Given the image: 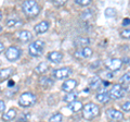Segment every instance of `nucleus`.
Returning <instances> with one entry per match:
<instances>
[{"instance_id":"22","label":"nucleus","mask_w":130,"mask_h":122,"mask_svg":"<svg viewBox=\"0 0 130 122\" xmlns=\"http://www.w3.org/2000/svg\"><path fill=\"white\" fill-rule=\"evenodd\" d=\"M48 70H49V66L47 62H40L35 69V71L39 73V74H43V73H46Z\"/></svg>"},{"instance_id":"36","label":"nucleus","mask_w":130,"mask_h":122,"mask_svg":"<svg viewBox=\"0 0 130 122\" xmlns=\"http://www.w3.org/2000/svg\"><path fill=\"white\" fill-rule=\"evenodd\" d=\"M3 50H5V45H3L1 42H0V54H2Z\"/></svg>"},{"instance_id":"18","label":"nucleus","mask_w":130,"mask_h":122,"mask_svg":"<svg viewBox=\"0 0 130 122\" xmlns=\"http://www.w3.org/2000/svg\"><path fill=\"white\" fill-rule=\"evenodd\" d=\"M101 83H102V80L100 79V76L95 75V76H92L90 79V81H89V86H90V88H92V89H98L101 85Z\"/></svg>"},{"instance_id":"32","label":"nucleus","mask_w":130,"mask_h":122,"mask_svg":"<svg viewBox=\"0 0 130 122\" xmlns=\"http://www.w3.org/2000/svg\"><path fill=\"white\" fill-rule=\"evenodd\" d=\"M121 109L124 111H130V101H126V103L123 104L121 106Z\"/></svg>"},{"instance_id":"20","label":"nucleus","mask_w":130,"mask_h":122,"mask_svg":"<svg viewBox=\"0 0 130 122\" xmlns=\"http://www.w3.org/2000/svg\"><path fill=\"white\" fill-rule=\"evenodd\" d=\"M15 116H16V109L11 108L10 110L5 112V115H2V120L3 121H11L14 119Z\"/></svg>"},{"instance_id":"24","label":"nucleus","mask_w":130,"mask_h":122,"mask_svg":"<svg viewBox=\"0 0 130 122\" xmlns=\"http://www.w3.org/2000/svg\"><path fill=\"white\" fill-rule=\"evenodd\" d=\"M76 98H77V93L71 92V93H67V94L64 96L63 100L66 101V103H68V104H71V103H73V101H76Z\"/></svg>"},{"instance_id":"1","label":"nucleus","mask_w":130,"mask_h":122,"mask_svg":"<svg viewBox=\"0 0 130 122\" xmlns=\"http://www.w3.org/2000/svg\"><path fill=\"white\" fill-rule=\"evenodd\" d=\"M22 9L23 12L26 14L28 18H36L40 12V7L37 1L34 0H27L22 3Z\"/></svg>"},{"instance_id":"37","label":"nucleus","mask_w":130,"mask_h":122,"mask_svg":"<svg viewBox=\"0 0 130 122\" xmlns=\"http://www.w3.org/2000/svg\"><path fill=\"white\" fill-rule=\"evenodd\" d=\"M123 24H124V25H128V24H130V20H128V19H126V20H124V22H123Z\"/></svg>"},{"instance_id":"29","label":"nucleus","mask_w":130,"mask_h":122,"mask_svg":"<svg viewBox=\"0 0 130 122\" xmlns=\"http://www.w3.org/2000/svg\"><path fill=\"white\" fill-rule=\"evenodd\" d=\"M75 3L79 6H89L91 3V0H75Z\"/></svg>"},{"instance_id":"8","label":"nucleus","mask_w":130,"mask_h":122,"mask_svg":"<svg viewBox=\"0 0 130 122\" xmlns=\"http://www.w3.org/2000/svg\"><path fill=\"white\" fill-rule=\"evenodd\" d=\"M72 74V69L71 68H61L58 70L53 71V76L56 80H64L66 79L67 76H70Z\"/></svg>"},{"instance_id":"34","label":"nucleus","mask_w":130,"mask_h":122,"mask_svg":"<svg viewBox=\"0 0 130 122\" xmlns=\"http://www.w3.org/2000/svg\"><path fill=\"white\" fill-rule=\"evenodd\" d=\"M121 62L125 63V64H127V66H129V64H130V58H129V57H124L123 60H121Z\"/></svg>"},{"instance_id":"3","label":"nucleus","mask_w":130,"mask_h":122,"mask_svg":"<svg viewBox=\"0 0 130 122\" xmlns=\"http://www.w3.org/2000/svg\"><path fill=\"white\" fill-rule=\"evenodd\" d=\"M44 47H46V44L43 40L37 39L28 46V52L31 57H39L43 52Z\"/></svg>"},{"instance_id":"9","label":"nucleus","mask_w":130,"mask_h":122,"mask_svg":"<svg viewBox=\"0 0 130 122\" xmlns=\"http://www.w3.org/2000/svg\"><path fill=\"white\" fill-rule=\"evenodd\" d=\"M74 56L78 59H86L92 56V49L89 47H84V48H78L75 52Z\"/></svg>"},{"instance_id":"17","label":"nucleus","mask_w":130,"mask_h":122,"mask_svg":"<svg viewBox=\"0 0 130 122\" xmlns=\"http://www.w3.org/2000/svg\"><path fill=\"white\" fill-rule=\"evenodd\" d=\"M13 73H14V70L12 68L0 69V80H8Z\"/></svg>"},{"instance_id":"25","label":"nucleus","mask_w":130,"mask_h":122,"mask_svg":"<svg viewBox=\"0 0 130 122\" xmlns=\"http://www.w3.org/2000/svg\"><path fill=\"white\" fill-rule=\"evenodd\" d=\"M119 83H120V85L121 84H124V85L130 84V72H126L125 74H123V75L120 76Z\"/></svg>"},{"instance_id":"14","label":"nucleus","mask_w":130,"mask_h":122,"mask_svg":"<svg viewBox=\"0 0 130 122\" xmlns=\"http://www.w3.org/2000/svg\"><path fill=\"white\" fill-rule=\"evenodd\" d=\"M34 30L37 34H42V33H44V32H47L49 30V23L47 21H41L38 24H36Z\"/></svg>"},{"instance_id":"26","label":"nucleus","mask_w":130,"mask_h":122,"mask_svg":"<svg viewBox=\"0 0 130 122\" xmlns=\"http://www.w3.org/2000/svg\"><path fill=\"white\" fill-rule=\"evenodd\" d=\"M62 120H63V116L60 112H56L50 117L49 122H62Z\"/></svg>"},{"instance_id":"42","label":"nucleus","mask_w":130,"mask_h":122,"mask_svg":"<svg viewBox=\"0 0 130 122\" xmlns=\"http://www.w3.org/2000/svg\"><path fill=\"white\" fill-rule=\"evenodd\" d=\"M26 122H29V121H26Z\"/></svg>"},{"instance_id":"13","label":"nucleus","mask_w":130,"mask_h":122,"mask_svg":"<svg viewBox=\"0 0 130 122\" xmlns=\"http://www.w3.org/2000/svg\"><path fill=\"white\" fill-rule=\"evenodd\" d=\"M6 24L8 27H21L23 25V21L20 18H9L6 21Z\"/></svg>"},{"instance_id":"16","label":"nucleus","mask_w":130,"mask_h":122,"mask_svg":"<svg viewBox=\"0 0 130 122\" xmlns=\"http://www.w3.org/2000/svg\"><path fill=\"white\" fill-rule=\"evenodd\" d=\"M89 44H90V39L86 38V37H77L74 40V46L79 47V48L87 47V45H89Z\"/></svg>"},{"instance_id":"30","label":"nucleus","mask_w":130,"mask_h":122,"mask_svg":"<svg viewBox=\"0 0 130 122\" xmlns=\"http://www.w3.org/2000/svg\"><path fill=\"white\" fill-rule=\"evenodd\" d=\"M28 118H29V113H23L18 119V122H26L28 121Z\"/></svg>"},{"instance_id":"40","label":"nucleus","mask_w":130,"mask_h":122,"mask_svg":"<svg viewBox=\"0 0 130 122\" xmlns=\"http://www.w3.org/2000/svg\"><path fill=\"white\" fill-rule=\"evenodd\" d=\"M1 31H2V26H1V25H0V32H1Z\"/></svg>"},{"instance_id":"19","label":"nucleus","mask_w":130,"mask_h":122,"mask_svg":"<svg viewBox=\"0 0 130 122\" xmlns=\"http://www.w3.org/2000/svg\"><path fill=\"white\" fill-rule=\"evenodd\" d=\"M39 84L44 88H49L53 85V80H51L50 78H48V76H41V78L39 79Z\"/></svg>"},{"instance_id":"28","label":"nucleus","mask_w":130,"mask_h":122,"mask_svg":"<svg viewBox=\"0 0 130 122\" xmlns=\"http://www.w3.org/2000/svg\"><path fill=\"white\" fill-rule=\"evenodd\" d=\"M116 15V10L113 8H107L105 10V17L106 18H114Z\"/></svg>"},{"instance_id":"15","label":"nucleus","mask_w":130,"mask_h":122,"mask_svg":"<svg viewBox=\"0 0 130 122\" xmlns=\"http://www.w3.org/2000/svg\"><path fill=\"white\" fill-rule=\"evenodd\" d=\"M32 38V35L29 31H22L19 34V40L21 43H28Z\"/></svg>"},{"instance_id":"2","label":"nucleus","mask_w":130,"mask_h":122,"mask_svg":"<svg viewBox=\"0 0 130 122\" xmlns=\"http://www.w3.org/2000/svg\"><path fill=\"white\" fill-rule=\"evenodd\" d=\"M100 113V108L93 103H88L87 105L84 106L83 108V116L86 120H92L95 117L99 116Z\"/></svg>"},{"instance_id":"10","label":"nucleus","mask_w":130,"mask_h":122,"mask_svg":"<svg viewBox=\"0 0 130 122\" xmlns=\"http://www.w3.org/2000/svg\"><path fill=\"white\" fill-rule=\"evenodd\" d=\"M77 86V81L76 80H66L62 84V91L65 93H71L74 91V88Z\"/></svg>"},{"instance_id":"35","label":"nucleus","mask_w":130,"mask_h":122,"mask_svg":"<svg viewBox=\"0 0 130 122\" xmlns=\"http://www.w3.org/2000/svg\"><path fill=\"white\" fill-rule=\"evenodd\" d=\"M53 3L55 6H63V5H65V1L64 0H59V1H53Z\"/></svg>"},{"instance_id":"33","label":"nucleus","mask_w":130,"mask_h":122,"mask_svg":"<svg viewBox=\"0 0 130 122\" xmlns=\"http://www.w3.org/2000/svg\"><path fill=\"white\" fill-rule=\"evenodd\" d=\"M6 110V104L3 100H0V113Z\"/></svg>"},{"instance_id":"6","label":"nucleus","mask_w":130,"mask_h":122,"mask_svg":"<svg viewBox=\"0 0 130 122\" xmlns=\"http://www.w3.org/2000/svg\"><path fill=\"white\" fill-rule=\"evenodd\" d=\"M6 58L10 61H16L20 59V57L22 55V50L20 48L15 46H11L6 50Z\"/></svg>"},{"instance_id":"21","label":"nucleus","mask_w":130,"mask_h":122,"mask_svg":"<svg viewBox=\"0 0 130 122\" xmlns=\"http://www.w3.org/2000/svg\"><path fill=\"white\" fill-rule=\"evenodd\" d=\"M95 99L99 101V103H102V104H106L107 101L111 99L109 98V95H108V93H105V92H103V93H99V94H96V96H95Z\"/></svg>"},{"instance_id":"12","label":"nucleus","mask_w":130,"mask_h":122,"mask_svg":"<svg viewBox=\"0 0 130 122\" xmlns=\"http://www.w3.org/2000/svg\"><path fill=\"white\" fill-rule=\"evenodd\" d=\"M47 58L49 61H51L53 63H60L63 59V55L59 51H52L47 56Z\"/></svg>"},{"instance_id":"7","label":"nucleus","mask_w":130,"mask_h":122,"mask_svg":"<svg viewBox=\"0 0 130 122\" xmlns=\"http://www.w3.org/2000/svg\"><path fill=\"white\" fill-rule=\"evenodd\" d=\"M104 64L109 71H117V70H119V69L121 68L123 62H121L120 59L112 58V59H107L106 61H105Z\"/></svg>"},{"instance_id":"5","label":"nucleus","mask_w":130,"mask_h":122,"mask_svg":"<svg viewBox=\"0 0 130 122\" xmlns=\"http://www.w3.org/2000/svg\"><path fill=\"white\" fill-rule=\"evenodd\" d=\"M127 93V89L126 87L121 86L120 84H115L114 86L111 88L108 95H109V98H113V99H120L125 96V94Z\"/></svg>"},{"instance_id":"38","label":"nucleus","mask_w":130,"mask_h":122,"mask_svg":"<svg viewBox=\"0 0 130 122\" xmlns=\"http://www.w3.org/2000/svg\"><path fill=\"white\" fill-rule=\"evenodd\" d=\"M12 85H14V82H9V86H12Z\"/></svg>"},{"instance_id":"41","label":"nucleus","mask_w":130,"mask_h":122,"mask_svg":"<svg viewBox=\"0 0 130 122\" xmlns=\"http://www.w3.org/2000/svg\"><path fill=\"white\" fill-rule=\"evenodd\" d=\"M108 122H115V121H108Z\"/></svg>"},{"instance_id":"27","label":"nucleus","mask_w":130,"mask_h":122,"mask_svg":"<svg viewBox=\"0 0 130 122\" xmlns=\"http://www.w3.org/2000/svg\"><path fill=\"white\" fill-rule=\"evenodd\" d=\"M93 17V11L91 9H87L81 13V19L83 20H90Z\"/></svg>"},{"instance_id":"23","label":"nucleus","mask_w":130,"mask_h":122,"mask_svg":"<svg viewBox=\"0 0 130 122\" xmlns=\"http://www.w3.org/2000/svg\"><path fill=\"white\" fill-rule=\"evenodd\" d=\"M68 108H70L72 111L77 112V111H79L83 109V104H81L80 101H73V103H71L68 105Z\"/></svg>"},{"instance_id":"39","label":"nucleus","mask_w":130,"mask_h":122,"mask_svg":"<svg viewBox=\"0 0 130 122\" xmlns=\"http://www.w3.org/2000/svg\"><path fill=\"white\" fill-rule=\"evenodd\" d=\"M1 19H2V12L0 11V21H1Z\"/></svg>"},{"instance_id":"11","label":"nucleus","mask_w":130,"mask_h":122,"mask_svg":"<svg viewBox=\"0 0 130 122\" xmlns=\"http://www.w3.org/2000/svg\"><path fill=\"white\" fill-rule=\"evenodd\" d=\"M106 115L109 119H112L113 121H120L124 119V115L120 111L116 110V109H108L106 111Z\"/></svg>"},{"instance_id":"4","label":"nucleus","mask_w":130,"mask_h":122,"mask_svg":"<svg viewBox=\"0 0 130 122\" xmlns=\"http://www.w3.org/2000/svg\"><path fill=\"white\" fill-rule=\"evenodd\" d=\"M36 100H37V97H36L35 94L32 93H29V92H26V93H23V94L20 96L19 98V104L21 107H31L34 106Z\"/></svg>"},{"instance_id":"31","label":"nucleus","mask_w":130,"mask_h":122,"mask_svg":"<svg viewBox=\"0 0 130 122\" xmlns=\"http://www.w3.org/2000/svg\"><path fill=\"white\" fill-rule=\"evenodd\" d=\"M120 36L123 38H130V30H124L123 32H120Z\"/></svg>"}]
</instances>
